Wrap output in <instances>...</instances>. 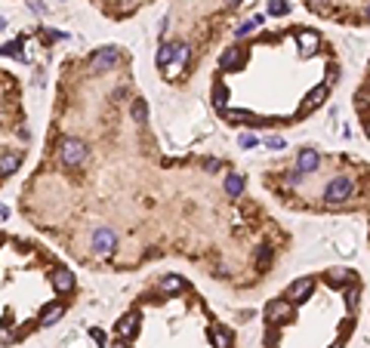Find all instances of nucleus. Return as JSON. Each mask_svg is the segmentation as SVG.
Masks as SVG:
<instances>
[{
	"label": "nucleus",
	"instance_id": "31",
	"mask_svg": "<svg viewBox=\"0 0 370 348\" xmlns=\"http://www.w3.org/2000/svg\"><path fill=\"white\" fill-rule=\"evenodd\" d=\"M324 4H327V0H312V7H315V10H324Z\"/></svg>",
	"mask_w": 370,
	"mask_h": 348
},
{
	"label": "nucleus",
	"instance_id": "17",
	"mask_svg": "<svg viewBox=\"0 0 370 348\" xmlns=\"http://www.w3.org/2000/svg\"><path fill=\"white\" fill-rule=\"evenodd\" d=\"M226 191H229L232 198H238L241 191H244V179H241V176H235V173H232V176H226Z\"/></svg>",
	"mask_w": 370,
	"mask_h": 348
},
{
	"label": "nucleus",
	"instance_id": "11",
	"mask_svg": "<svg viewBox=\"0 0 370 348\" xmlns=\"http://www.w3.org/2000/svg\"><path fill=\"white\" fill-rule=\"evenodd\" d=\"M210 339L216 348H232V336L222 330V327H210Z\"/></svg>",
	"mask_w": 370,
	"mask_h": 348
},
{
	"label": "nucleus",
	"instance_id": "28",
	"mask_svg": "<svg viewBox=\"0 0 370 348\" xmlns=\"http://www.w3.org/2000/svg\"><path fill=\"white\" fill-rule=\"evenodd\" d=\"M266 145H269V148H284V139H278V136H272V139H266Z\"/></svg>",
	"mask_w": 370,
	"mask_h": 348
},
{
	"label": "nucleus",
	"instance_id": "13",
	"mask_svg": "<svg viewBox=\"0 0 370 348\" xmlns=\"http://www.w3.org/2000/svg\"><path fill=\"white\" fill-rule=\"evenodd\" d=\"M62 315H65V308H62V305H50L47 312H44V318H41V324H44V327H53Z\"/></svg>",
	"mask_w": 370,
	"mask_h": 348
},
{
	"label": "nucleus",
	"instance_id": "1",
	"mask_svg": "<svg viewBox=\"0 0 370 348\" xmlns=\"http://www.w3.org/2000/svg\"><path fill=\"white\" fill-rule=\"evenodd\" d=\"M355 191V179H349V176H337L327 188H324V201H330V204H343L349 195Z\"/></svg>",
	"mask_w": 370,
	"mask_h": 348
},
{
	"label": "nucleus",
	"instance_id": "6",
	"mask_svg": "<svg viewBox=\"0 0 370 348\" xmlns=\"http://www.w3.org/2000/svg\"><path fill=\"white\" fill-rule=\"evenodd\" d=\"M93 247L99 253H108L111 247H115V231L111 228H96V235H93Z\"/></svg>",
	"mask_w": 370,
	"mask_h": 348
},
{
	"label": "nucleus",
	"instance_id": "15",
	"mask_svg": "<svg viewBox=\"0 0 370 348\" xmlns=\"http://www.w3.org/2000/svg\"><path fill=\"white\" fill-rule=\"evenodd\" d=\"M179 290H182V278L179 275H167L161 281V293H179Z\"/></svg>",
	"mask_w": 370,
	"mask_h": 348
},
{
	"label": "nucleus",
	"instance_id": "8",
	"mask_svg": "<svg viewBox=\"0 0 370 348\" xmlns=\"http://www.w3.org/2000/svg\"><path fill=\"white\" fill-rule=\"evenodd\" d=\"M352 275L349 268H333V272H327V284L330 287H343V284H352Z\"/></svg>",
	"mask_w": 370,
	"mask_h": 348
},
{
	"label": "nucleus",
	"instance_id": "22",
	"mask_svg": "<svg viewBox=\"0 0 370 348\" xmlns=\"http://www.w3.org/2000/svg\"><path fill=\"white\" fill-rule=\"evenodd\" d=\"M259 25H263V16H256V19H250V22H244L241 28H238V37H247L253 28H259Z\"/></svg>",
	"mask_w": 370,
	"mask_h": 348
},
{
	"label": "nucleus",
	"instance_id": "25",
	"mask_svg": "<svg viewBox=\"0 0 370 348\" xmlns=\"http://www.w3.org/2000/svg\"><path fill=\"white\" fill-rule=\"evenodd\" d=\"M337 244H340V253H346V256H349V253H355V250H352V247H355V244H352V238H340Z\"/></svg>",
	"mask_w": 370,
	"mask_h": 348
},
{
	"label": "nucleus",
	"instance_id": "37",
	"mask_svg": "<svg viewBox=\"0 0 370 348\" xmlns=\"http://www.w3.org/2000/svg\"><path fill=\"white\" fill-rule=\"evenodd\" d=\"M333 348H343V345H333Z\"/></svg>",
	"mask_w": 370,
	"mask_h": 348
},
{
	"label": "nucleus",
	"instance_id": "21",
	"mask_svg": "<svg viewBox=\"0 0 370 348\" xmlns=\"http://www.w3.org/2000/svg\"><path fill=\"white\" fill-rule=\"evenodd\" d=\"M19 167V154H7L4 161H0V173H13Z\"/></svg>",
	"mask_w": 370,
	"mask_h": 348
},
{
	"label": "nucleus",
	"instance_id": "26",
	"mask_svg": "<svg viewBox=\"0 0 370 348\" xmlns=\"http://www.w3.org/2000/svg\"><path fill=\"white\" fill-rule=\"evenodd\" d=\"M355 302H358V293H355V287H349V290H346V305L355 308Z\"/></svg>",
	"mask_w": 370,
	"mask_h": 348
},
{
	"label": "nucleus",
	"instance_id": "19",
	"mask_svg": "<svg viewBox=\"0 0 370 348\" xmlns=\"http://www.w3.org/2000/svg\"><path fill=\"white\" fill-rule=\"evenodd\" d=\"M133 121H136V124H145V121H148V108H145V102H139V99L133 102Z\"/></svg>",
	"mask_w": 370,
	"mask_h": 348
},
{
	"label": "nucleus",
	"instance_id": "18",
	"mask_svg": "<svg viewBox=\"0 0 370 348\" xmlns=\"http://www.w3.org/2000/svg\"><path fill=\"white\" fill-rule=\"evenodd\" d=\"M226 118L235 124H256V114H250V111H226Z\"/></svg>",
	"mask_w": 370,
	"mask_h": 348
},
{
	"label": "nucleus",
	"instance_id": "32",
	"mask_svg": "<svg viewBox=\"0 0 370 348\" xmlns=\"http://www.w3.org/2000/svg\"><path fill=\"white\" fill-rule=\"evenodd\" d=\"M111 348H130V345H124V342H115V345H111Z\"/></svg>",
	"mask_w": 370,
	"mask_h": 348
},
{
	"label": "nucleus",
	"instance_id": "16",
	"mask_svg": "<svg viewBox=\"0 0 370 348\" xmlns=\"http://www.w3.org/2000/svg\"><path fill=\"white\" fill-rule=\"evenodd\" d=\"M136 324H139V318H136V315H127V318H121L118 333H121V336H133V333H136Z\"/></svg>",
	"mask_w": 370,
	"mask_h": 348
},
{
	"label": "nucleus",
	"instance_id": "9",
	"mask_svg": "<svg viewBox=\"0 0 370 348\" xmlns=\"http://www.w3.org/2000/svg\"><path fill=\"white\" fill-rule=\"evenodd\" d=\"M296 41H300V50H303V53H315V50H318V34H315V31H300V37H296Z\"/></svg>",
	"mask_w": 370,
	"mask_h": 348
},
{
	"label": "nucleus",
	"instance_id": "5",
	"mask_svg": "<svg viewBox=\"0 0 370 348\" xmlns=\"http://www.w3.org/2000/svg\"><path fill=\"white\" fill-rule=\"evenodd\" d=\"M309 296H312V278H300V281H293V284H290V290H287V299H290V302H296V305L306 302Z\"/></svg>",
	"mask_w": 370,
	"mask_h": 348
},
{
	"label": "nucleus",
	"instance_id": "35",
	"mask_svg": "<svg viewBox=\"0 0 370 348\" xmlns=\"http://www.w3.org/2000/svg\"><path fill=\"white\" fill-rule=\"evenodd\" d=\"M4 25H7V22H4V19H0V31H4Z\"/></svg>",
	"mask_w": 370,
	"mask_h": 348
},
{
	"label": "nucleus",
	"instance_id": "29",
	"mask_svg": "<svg viewBox=\"0 0 370 348\" xmlns=\"http://www.w3.org/2000/svg\"><path fill=\"white\" fill-rule=\"evenodd\" d=\"M253 145H256L253 136H241V148H253Z\"/></svg>",
	"mask_w": 370,
	"mask_h": 348
},
{
	"label": "nucleus",
	"instance_id": "4",
	"mask_svg": "<svg viewBox=\"0 0 370 348\" xmlns=\"http://www.w3.org/2000/svg\"><path fill=\"white\" fill-rule=\"evenodd\" d=\"M290 315H293V308H290V302H284V299H275V302H269V308H266V321H269V324L287 321Z\"/></svg>",
	"mask_w": 370,
	"mask_h": 348
},
{
	"label": "nucleus",
	"instance_id": "2",
	"mask_svg": "<svg viewBox=\"0 0 370 348\" xmlns=\"http://www.w3.org/2000/svg\"><path fill=\"white\" fill-rule=\"evenodd\" d=\"M84 158H87V145L81 139H65L62 142V164L78 167V164H84Z\"/></svg>",
	"mask_w": 370,
	"mask_h": 348
},
{
	"label": "nucleus",
	"instance_id": "27",
	"mask_svg": "<svg viewBox=\"0 0 370 348\" xmlns=\"http://www.w3.org/2000/svg\"><path fill=\"white\" fill-rule=\"evenodd\" d=\"M303 176H306V173H300V170H293L287 182H290V185H300V182H303Z\"/></svg>",
	"mask_w": 370,
	"mask_h": 348
},
{
	"label": "nucleus",
	"instance_id": "34",
	"mask_svg": "<svg viewBox=\"0 0 370 348\" xmlns=\"http://www.w3.org/2000/svg\"><path fill=\"white\" fill-rule=\"evenodd\" d=\"M364 19H370V4H367V10H364Z\"/></svg>",
	"mask_w": 370,
	"mask_h": 348
},
{
	"label": "nucleus",
	"instance_id": "3",
	"mask_svg": "<svg viewBox=\"0 0 370 348\" xmlns=\"http://www.w3.org/2000/svg\"><path fill=\"white\" fill-rule=\"evenodd\" d=\"M118 65V50H99L93 59H90V71L99 74V71H108Z\"/></svg>",
	"mask_w": 370,
	"mask_h": 348
},
{
	"label": "nucleus",
	"instance_id": "24",
	"mask_svg": "<svg viewBox=\"0 0 370 348\" xmlns=\"http://www.w3.org/2000/svg\"><path fill=\"white\" fill-rule=\"evenodd\" d=\"M269 13H272V16H281V13H287V4H284V0H272Z\"/></svg>",
	"mask_w": 370,
	"mask_h": 348
},
{
	"label": "nucleus",
	"instance_id": "14",
	"mask_svg": "<svg viewBox=\"0 0 370 348\" xmlns=\"http://www.w3.org/2000/svg\"><path fill=\"white\" fill-rule=\"evenodd\" d=\"M53 284H56V290H62V293H68V290L74 287V278H71V272H56V278H53Z\"/></svg>",
	"mask_w": 370,
	"mask_h": 348
},
{
	"label": "nucleus",
	"instance_id": "12",
	"mask_svg": "<svg viewBox=\"0 0 370 348\" xmlns=\"http://www.w3.org/2000/svg\"><path fill=\"white\" fill-rule=\"evenodd\" d=\"M324 99H327V84H318V87L306 96V105H309V108H318Z\"/></svg>",
	"mask_w": 370,
	"mask_h": 348
},
{
	"label": "nucleus",
	"instance_id": "7",
	"mask_svg": "<svg viewBox=\"0 0 370 348\" xmlns=\"http://www.w3.org/2000/svg\"><path fill=\"white\" fill-rule=\"evenodd\" d=\"M318 164H321L318 151H312V148L300 151V173H315V170H318Z\"/></svg>",
	"mask_w": 370,
	"mask_h": 348
},
{
	"label": "nucleus",
	"instance_id": "23",
	"mask_svg": "<svg viewBox=\"0 0 370 348\" xmlns=\"http://www.w3.org/2000/svg\"><path fill=\"white\" fill-rule=\"evenodd\" d=\"M256 262H259V268H266V265L272 262V250H269V247H259V256H256Z\"/></svg>",
	"mask_w": 370,
	"mask_h": 348
},
{
	"label": "nucleus",
	"instance_id": "33",
	"mask_svg": "<svg viewBox=\"0 0 370 348\" xmlns=\"http://www.w3.org/2000/svg\"><path fill=\"white\" fill-rule=\"evenodd\" d=\"M229 7H241V0H229Z\"/></svg>",
	"mask_w": 370,
	"mask_h": 348
},
{
	"label": "nucleus",
	"instance_id": "10",
	"mask_svg": "<svg viewBox=\"0 0 370 348\" xmlns=\"http://www.w3.org/2000/svg\"><path fill=\"white\" fill-rule=\"evenodd\" d=\"M176 56H179V44H164V47H161V53H158V65H161V68H167Z\"/></svg>",
	"mask_w": 370,
	"mask_h": 348
},
{
	"label": "nucleus",
	"instance_id": "20",
	"mask_svg": "<svg viewBox=\"0 0 370 348\" xmlns=\"http://www.w3.org/2000/svg\"><path fill=\"white\" fill-rule=\"evenodd\" d=\"M232 65L235 68L241 65V50H229L226 56H222V68H232Z\"/></svg>",
	"mask_w": 370,
	"mask_h": 348
},
{
	"label": "nucleus",
	"instance_id": "30",
	"mask_svg": "<svg viewBox=\"0 0 370 348\" xmlns=\"http://www.w3.org/2000/svg\"><path fill=\"white\" fill-rule=\"evenodd\" d=\"M222 102H226V90H222V87H219V90H216V105L222 108Z\"/></svg>",
	"mask_w": 370,
	"mask_h": 348
},
{
	"label": "nucleus",
	"instance_id": "36",
	"mask_svg": "<svg viewBox=\"0 0 370 348\" xmlns=\"http://www.w3.org/2000/svg\"><path fill=\"white\" fill-rule=\"evenodd\" d=\"M367 136H370V124H367Z\"/></svg>",
	"mask_w": 370,
	"mask_h": 348
}]
</instances>
